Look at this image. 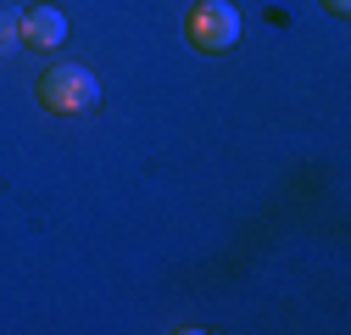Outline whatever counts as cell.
<instances>
[{"label": "cell", "mask_w": 351, "mask_h": 335, "mask_svg": "<svg viewBox=\"0 0 351 335\" xmlns=\"http://www.w3.org/2000/svg\"><path fill=\"white\" fill-rule=\"evenodd\" d=\"M324 6H329L335 17H346V12H351V0H324Z\"/></svg>", "instance_id": "obj_5"}, {"label": "cell", "mask_w": 351, "mask_h": 335, "mask_svg": "<svg viewBox=\"0 0 351 335\" xmlns=\"http://www.w3.org/2000/svg\"><path fill=\"white\" fill-rule=\"evenodd\" d=\"M190 39L201 51H229L240 39V12L229 6V0H201V6L190 12Z\"/></svg>", "instance_id": "obj_2"}, {"label": "cell", "mask_w": 351, "mask_h": 335, "mask_svg": "<svg viewBox=\"0 0 351 335\" xmlns=\"http://www.w3.org/2000/svg\"><path fill=\"white\" fill-rule=\"evenodd\" d=\"M17 45H23V23L12 12H0V56H12Z\"/></svg>", "instance_id": "obj_4"}, {"label": "cell", "mask_w": 351, "mask_h": 335, "mask_svg": "<svg viewBox=\"0 0 351 335\" xmlns=\"http://www.w3.org/2000/svg\"><path fill=\"white\" fill-rule=\"evenodd\" d=\"M17 23H23V39L39 45V51H56L62 39H67V17H62L56 6H28Z\"/></svg>", "instance_id": "obj_3"}, {"label": "cell", "mask_w": 351, "mask_h": 335, "mask_svg": "<svg viewBox=\"0 0 351 335\" xmlns=\"http://www.w3.org/2000/svg\"><path fill=\"white\" fill-rule=\"evenodd\" d=\"M39 101H45V112H90L101 101V78L78 62H56L39 73Z\"/></svg>", "instance_id": "obj_1"}]
</instances>
